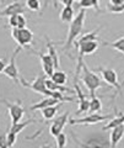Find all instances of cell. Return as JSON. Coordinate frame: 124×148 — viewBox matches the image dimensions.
<instances>
[{
	"label": "cell",
	"mask_w": 124,
	"mask_h": 148,
	"mask_svg": "<svg viewBox=\"0 0 124 148\" xmlns=\"http://www.w3.org/2000/svg\"><path fill=\"white\" fill-rule=\"evenodd\" d=\"M45 79H47V75L45 74H39L35 78V80L32 82H27L25 78H21L20 83L22 86L27 88V89H31L38 94H42L45 96H50V98H56L58 100H60L62 103H65V101H75V98H70V96H65L62 91H53L49 90L47 85H45Z\"/></svg>",
	"instance_id": "obj_1"
},
{
	"label": "cell",
	"mask_w": 124,
	"mask_h": 148,
	"mask_svg": "<svg viewBox=\"0 0 124 148\" xmlns=\"http://www.w3.org/2000/svg\"><path fill=\"white\" fill-rule=\"evenodd\" d=\"M85 17H86V10L85 9H81V10L79 11V14L74 17V20L70 22V26H69V30H68L66 40H65L64 46H63L64 51L70 49L73 43H74L77 37L81 35L82 29H84V24H85Z\"/></svg>",
	"instance_id": "obj_2"
},
{
	"label": "cell",
	"mask_w": 124,
	"mask_h": 148,
	"mask_svg": "<svg viewBox=\"0 0 124 148\" xmlns=\"http://www.w3.org/2000/svg\"><path fill=\"white\" fill-rule=\"evenodd\" d=\"M81 75L80 79L82 82V84H85L86 89L90 91V96L96 95V90L102 88L104 85H108L103 79H101V77L97 75L95 72H92L91 69L87 68V66L84 63L81 67Z\"/></svg>",
	"instance_id": "obj_3"
},
{
	"label": "cell",
	"mask_w": 124,
	"mask_h": 148,
	"mask_svg": "<svg viewBox=\"0 0 124 148\" xmlns=\"http://www.w3.org/2000/svg\"><path fill=\"white\" fill-rule=\"evenodd\" d=\"M11 37L17 42L21 47H28V45L33 41V32L28 29H19V27H12Z\"/></svg>",
	"instance_id": "obj_4"
},
{
	"label": "cell",
	"mask_w": 124,
	"mask_h": 148,
	"mask_svg": "<svg viewBox=\"0 0 124 148\" xmlns=\"http://www.w3.org/2000/svg\"><path fill=\"white\" fill-rule=\"evenodd\" d=\"M20 51H21V46H19V47L15 48V51L12 52L11 57H10V61H9V63L6 64V67H5V69H4V72H3L4 75L10 78V79L14 80L15 83H20V80H19L20 72H19L17 66H16V57H17V54L20 53Z\"/></svg>",
	"instance_id": "obj_5"
},
{
	"label": "cell",
	"mask_w": 124,
	"mask_h": 148,
	"mask_svg": "<svg viewBox=\"0 0 124 148\" xmlns=\"http://www.w3.org/2000/svg\"><path fill=\"white\" fill-rule=\"evenodd\" d=\"M97 72L101 74L102 79L107 83L108 86L114 88L118 92H121L122 90V85L118 83V74L117 72L112 68H104V67H100L97 68Z\"/></svg>",
	"instance_id": "obj_6"
},
{
	"label": "cell",
	"mask_w": 124,
	"mask_h": 148,
	"mask_svg": "<svg viewBox=\"0 0 124 148\" xmlns=\"http://www.w3.org/2000/svg\"><path fill=\"white\" fill-rule=\"evenodd\" d=\"M1 103L6 105L9 116L11 119V123L20 122L25 115V109H24V106H22L21 101L19 100V101H16V103H10V101H7V100H1Z\"/></svg>",
	"instance_id": "obj_7"
},
{
	"label": "cell",
	"mask_w": 124,
	"mask_h": 148,
	"mask_svg": "<svg viewBox=\"0 0 124 148\" xmlns=\"http://www.w3.org/2000/svg\"><path fill=\"white\" fill-rule=\"evenodd\" d=\"M111 117L112 115H101L100 112L98 114L92 112L81 119H70L69 120V125H96V123L103 122Z\"/></svg>",
	"instance_id": "obj_8"
},
{
	"label": "cell",
	"mask_w": 124,
	"mask_h": 148,
	"mask_svg": "<svg viewBox=\"0 0 124 148\" xmlns=\"http://www.w3.org/2000/svg\"><path fill=\"white\" fill-rule=\"evenodd\" d=\"M74 90L77 96V101H79V109L76 111V115H81L84 112H87L89 108H90V100H89V96L85 95L84 92L81 91V88L77 84V78H74Z\"/></svg>",
	"instance_id": "obj_9"
},
{
	"label": "cell",
	"mask_w": 124,
	"mask_h": 148,
	"mask_svg": "<svg viewBox=\"0 0 124 148\" xmlns=\"http://www.w3.org/2000/svg\"><path fill=\"white\" fill-rule=\"evenodd\" d=\"M98 40H92V41H87V42H81L76 45L77 48V58H81L86 54H92L95 53L98 48Z\"/></svg>",
	"instance_id": "obj_10"
},
{
	"label": "cell",
	"mask_w": 124,
	"mask_h": 148,
	"mask_svg": "<svg viewBox=\"0 0 124 148\" xmlns=\"http://www.w3.org/2000/svg\"><path fill=\"white\" fill-rule=\"evenodd\" d=\"M26 4L21 3V1H14L11 4L6 5L5 9H3L0 11V17H9V16H12V15H21L26 11V8H25Z\"/></svg>",
	"instance_id": "obj_11"
},
{
	"label": "cell",
	"mask_w": 124,
	"mask_h": 148,
	"mask_svg": "<svg viewBox=\"0 0 124 148\" xmlns=\"http://www.w3.org/2000/svg\"><path fill=\"white\" fill-rule=\"evenodd\" d=\"M68 117H69V112H64L60 116L54 119V121L52 122V125H50V127H49V133L53 137H56L60 132H63L65 125L68 123Z\"/></svg>",
	"instance_id": "obj_12"
},
{
	"label": "cell",
	"mask_w": 124,
	"mask_h": 148,
	"mask_svg": "<svg viewBox=\"0 0 124 148\" xmlns=\"http://www.w3.org/2000/svg\"><path fill=\"white\" fill-rule=\"evenodd\" d=\"M38 57L41 59V63H42V68H43V72L47 77H50L52 74L56 71V66H54V62L52 57L49 54H45L42 52H38Z\"/></svg>",
	"instance_id": "obj_13"
},
{
	"label": "cell",
	"mask_w": 124,
	"mask_h": 148,
	"mask_svg": "<svg viewBox=\"0 0 124 148\" xmlns=\"http://www.w3.org/2000/svg\"><path fill=\"white\" fill-rule=\"evenodd\" d=\"M124 136V125H119L112 128V132L109 135V143H111L112 148H116L118 146V143L122 141V138Z\"/></svg>",
	"instance_id": "obj_14"
},
{
	"label": "cell",
	"mask_w": 124,
	"mask_h": 148,
	"mask_svg": "<svg viewBox=\"0 0 124 148\" xmlns=\"http://www.w3.org/2000/svg\"><path fill=\"white\" fill-rule=\"evenodd\" d=\"M60 103H62V101L58 100V99H56V98H50V96H47L45 99L41 100L39 103L32 105L31 108H30V110H31V111L42 110V109H44V108H48V106H53V105H58V104H60Z\"/></svg>",
	"instance_id": "obj_15"
},
{
	"label": "cell",
	"mask_w": 124,
	"mask_h": 148,
	"mask_svg": "<svg viewBox=\"0 0 124 148\" xmlns=\"http://www.w3.org/2000/svg\"><path fill=\"white\" fill-rule=\"evenodd\" d=\"M60 104L53 105V106H48V108L42 109V110H41V112H42V117L45 120V121H49V120L54 119V117H56V115H57V112H58V109H59V106H60Z\"/></svg>",
	"instance_id": "obj_16"
},
{
	"label": "cell",
	"mask_w": 124,
	"mask_h": 148,
	"mask_svg": "<svg viewBox=\"0 0 124 148\" xmlns=\"http://www.w3.org/2000/svg\"><path fill=\"white\" fill-rule=\"evenodd\" d=\"M60 20L63 22H66V24H70L74 20V9H73L71 5H66L63 8L60 12Z\"/></svg>",
	"instance_id": "obj_17"
},
{
	"label": "cell",
	"mask_w": 124,
	"mask_h": 148,
	"mask_svg": "<svg viewBox=\"0 0 124 148\" xmlns=\"http://www.w3.org/2000/svg\"><path fill=\"white\" fill-rule=\"evenodd\" d=\"M49 78H50V79H52L54 83H57V84H60V85L66 84V82H68V75H66V73L63 72V71H59V69H56V71H54V73H53Z\"/></svg>",
	"instance_id": "obj_18"
},
{
	"label": "cell",
	"mask_w": 124,
	"mask_h": 148,
	"mask_svg": "<svg viewBox=\"0 0 124 148\" xmlns=\"http://www.w3.org/2000/svg\"><path fill=\"white\" fill-rule=\"evenodd\" d=\"M102 111V103H101L100 98H97L96 95L90 96V108H89V114L92 112H101Z\"/></svg>",
	"instance_id": "obj_19"
},
{
	"label": "cell",
	"mask_w": 124,
	"mask_h": 148,
	"mask_svg": "<svg viewBox=\"0 0 124 148\" xmlns=\"http://www.w3.org/2000/svg\"><path fill=\"white\" fill-rule=\"evenodd\" d=\"M119 125H124V112H119L117 116H114L111 121H109L106 126H103V131L107 130H112L113 127L119 126Z\"/></svg>",
	"instance_id": "obj_20"
},
{
	"label": "cell",
	"mask_w": 124,
	"mask_h": 148,
	"mask_svg": "<svg viewBox=\"0 0 124 148\" xmlns=\"http://www.w3.org/2000/svg\"><path fill=\"white\" fill-rule=\"evenodd\" d=\"M100 30H101V27H100V29H96V30H94V31H91V32H87V34H85V35L79 36V37L76 38L75 43L77 45V43H81V42H87V41L98 40V38H97V34L100 32Z\"/></svg>",
	"instance_id": "obj_21"
},
{
	"label": "cell",
	"mask_w": 124,
	"mask_h": 148,
	"mask_svg": "<svg viewBox=\"0 0 124 148\" xmlns=\"http://www.w3.org/2000/svg\"><path fill=\"white\" fill-rule=\"evenodd\" d=\"M45 40H47V48H48V54L52 57L53 62H54V66H56V69H59V57H58V52L56 47H54V45L50 42V41L45 37Z\"/></svg>",
	"instance_id": "obj_22"
},
{
	"label": "cell",
	"mask_w": 124,
	"mask_h": 148,
	"mask_svg": "<svg viewBox=\"0 0 124 148\" xmlns=\"http://www.w3.org/2000/svg\"><path fill=\"white\" fill-rule=\"evenodd\" d=\"M35 120H27V121H25V122H16V123H11V127H10V132H12V133H20V132H22L28 126V125L31 123V122H33Z\"/></svg>",
	"instance_id": "obj_23"
},
{
	"label": "cell",
	"mask_w": 124,
	"mask_h": 148,
	"mask_svg": "<svg viewBox=\"0 0 124 148\" xmlns=\"http://www.w3.org/2000/svg\"><path fill=\"white\" fill-rule=\"evenodd\" d=\"M104 45L124 54V36L121 37V38L116 40V41H113V42H109V43L108 42H104Z\"/></svg>",
	"instance_id": "obj_24"
},
{
	"label": "cell",
	"mask_w": 124,
	"mask_h": 148,
	"mask_svg": "<svg viewBox=\"0 0 124 148\" xmlns=\"http://www.w3.org/2000/svg\"><path fill=\"white\" fill-rule=\"evenodd\" d=\"M106 10L111 14H123L124 12V4H121V5H113V4H107L106 6Z\"/></svg>",
	"instance_id": "obj_25"
},
{
	"label": "cell",
	"mask_w": 124,
	"mask_h": 148,
	"mask_svg": "<svg viewBox=\"0 0 124 148\" xmlns=\"http://www.w3.org/2000/svg\"><path fill=\"white\" fill-rule=\"evenodd\" d=\"M26 6L31 11H39L41 10V3L39 0H27Z\"/></svg>",
	"instance_id": "obj_26"
},
{
	"label": "cell",
	"mask_w": 124,
	"mask_h": 148,
	"mask_svg": "<svg viewBox=\"0 0 124 148\" xmlns=\"http://www.w3.org/2000/svg\"><path fill=\"white\" fill-rule=\"evenodd\" d=\"M56 142H57V147L58 148H64L66 146V142H68V138L65 133L60 132L58 136H56Z\"/></svg>",
	"instance_id": "obj_27"
},
{
	"label": "cell",
	"mask_w": 124,
	"mask_h": 148,
	"mask_svg": "<svg viewBox=\"0 0 124 148\" xmlns=\"http://www.w3.org/2000/svg\"><path fill=\"white\" fill-rule=\"evenodd\" d=\"M16 133H12V132H9L7 133V148H11L14 147V145H15L16 142Z\"/></svg>",
	"instance_id": "obj_28"
},
{
	"label": "cell",
	"mask_w": 124,
	"mask_h": 148,
	"mask_svg": "<svg viewBox=\"0 0 124 148\" xmlns=\"http://www.w3.org/2000/svg\"><path fill=\"white\" fill-rule=\"evenodd\" d=\"M79 8L80 9H90V8H92V1H91V0H79Z\"/></svg>",
	"instance_id": "obj_29"
},
{
	"label": "cell",
	"mask_w": 124,
	"mask_h": 148,
	"mask_svg": "<svg viewBox=\"0 0 124 148\" xmlns=\"http://www.w3.org/2000/svg\"><path fill=\"white\" fill-rule=\"evenodd\" d=\"M0 148H7V133L0 135Z\"/></svg>",
	"instance_id": "obj_30"
},
{
	"label": "cell",
	"mask_w": 124,
	"mask_h": 148,
	"mask_svg": "<svg viewBox=\"0 0 124 148\" xmlns=\"http://www.w3.org/2000/svg\"><path fill=\"white\" fill-rule=\"evenodd\" d=\"M26 18H25V16L22 15H19V20H17V27H19V29H25L26 27Z\"/></svg>",
	"instance_id": "obj_31"
},
{
	"label": "cell",
	"mask_w": 124,
	"mask_h": 148,
	"mask_svg": "<svg viewBox=\"0 0 124 148\" xmlns=\"http://www.w3.org/2000/svg\"><path fill=\"white\" fill-rule=\"evenodd\" d=\"M17 20H19V15L9 16V25L11 27H17Z\"/></svg>",
	"instance_id": "obj_32"
},
{
	"label": "cell",
	"mask_w": 124,
	"mask_h": 148,
	"mask_svg": "<svg viewBox=\"0 0 124 148\" xmlns=\"http://www.w3.org/2000/svg\"><path fill=\"white\" fill-rule=\"evenodd\" d=\"M6 61L5 59H0V73H3L4 72V69H5V67H6Z\"/></svg>",
	"instance_id": "obj_33"
},
{
	"label": "cell",
	"mask_w": 124,
	"mask_h": 148,
	"mask_svg": "<svg viewBox=\"0 0 124 148\" xmlns=\"http://www.w3.org/2000/svg\"><path fill=\"white\" fill-rule=\"evenodd\" d=\"M59 1H60L64 6H66V5H73L75 0H59Z\"/></svg>",
	"instance_id": "obj_34"
},
{
	"label": "cell",
	"mask_w": 124,
	"mask_h": 148,
	"mask_svg": "<svg viewBox=\"0 0 124 148\" xmlns=\"http://www.w3.org/2000/svg\"><path fill=\"white\" fill-rule=\"evenodd\" d=\"M109 4H113V5H121V4H124V0H109Z\"/></svg>",
	"instance_id": "obj_35"
},
{
	"label": "cell",
	"mask_w": 124,
	"mask_h": 148,
	"mask_svg": "<svg viewBox=\"0 0 124 148\" xmlns=\"http://www.w3.org/2000/svg\"><path fill=\"white\" fill-rule=\"evenodd\" d=\"M122 86H124V79H123V82H122V84H121Z\"/></svg>",
	"instance_id": "obj_36"
},
{
	"label": "cell",
	"mask_w": 124,
	"mask_h": 148,
	"mask_svg": "<svg viewBox=\"0 0 124 148\" xmlns=\"http://www.w3.org/2000/svg\"><path fill=\"white\" fill-rule=\"evenodd\" d=\"M49 1H50V0H49Z\"/></svg>",
	"instance_id": "obj_37"
}]
</instances>
